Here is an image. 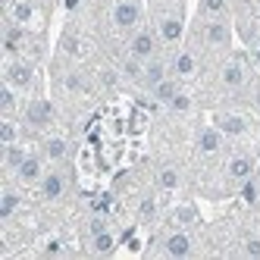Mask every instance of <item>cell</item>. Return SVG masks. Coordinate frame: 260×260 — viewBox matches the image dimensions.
I'll list each match as a JSON object with an SVG mask.
<instances>
[{
    "label": "cell",
    "instance_id": "obj_17",
    "mask_svg": "<svg viewBox=\"0 0 260 260\" xmlns=\"http://www.w3.org/2000/svg\"><path fill=\"white\" fill-rule=\"evenodd\" d=\"M179 91H182V79H176V76H166L160 85H154V88H151V101L166 107V104H170V101L179 94Z\"/></svg>",
    "mask_w": 260,
    "mask_h": 260
},
{
    "label": "cell",
    "instance_id": "obj_9",
    "mask_svg": "<svg viewBox=\"0 0 260 260\" xmlns=\"http://www.w3.org/2000/svg\"><path fill=\"white\" fill-rule=\"evenodd\" d=\"M157 35H160V41L163 47H176L182 44L185 38V22H182V13H160L157 16Z\"/></svg>",
    "mask_w": 260,
    "mask_h": 260
},
{
    "label": "cell",
    "instance_id": "obj_23",
    "mask_svg": "<svg viewBox=\"0 0 260 260\" xmlns=\"http://www.w3.org/2000/svg\"><path fill=\"white\" fill-rule=\"evenodd\" d=\"M22 128L16 122V116H4L0 119V144H16V141H22Z\"/></svg>",
    "mask_w": 260,
    "mask_h": 260
},
{
    "label": "cell",
    "instance_id": "obj_33",
    "mask_svg": "<svg viewBox=\"0 0 260 260\" xmlns=\"http://www.w3.org/2000/svg\"><path fill=\"white\" fill-rule=\"evenodd\" d=\"M248 47H251V53H248V57H251V66H254V69H260V38H257V41H251Z\"/></svg>",
    "mask_w": 260,
    "mask_h": 260
},
{
    "label": "cell",
    "instance_id": "obj_30",
    "mask_svg": "<svg viewBox=\"0 0 260 260\" xmlns=\"http://www.w3.org/2000/svg\"><path fill=\"white\" fill-rule=\"evenodd\" d=\"M138 216H141L144 222L154 219V216H157V201H154V198H144V201L138 204Z\"/></svg>",
    "mask_w": 260,
    "mask_h": 260
},
{
    "label": "cell",
    "instance_id": "obj_11",
    "mask_svg": "<svg viewBox=\"0 0 260 260\" xmlns=\"http://www.w3.org/2000/svg\"><path fill=\"white\" fill-rule=\"evenodd\" d=\"M160 254H166V257H176V260H182V257H191V254H194V241H191V235L185 232V229H179V226H176L170 235L163 238Z\"/></svg>",
    "mask_w": 260,
    "mask_h": 260
},
{
    "label": "cell",
    "instance_id": "obj_24",
    "mask_svg": "<svg viewBox=\"0 0 260 260\" xmlns=\"http://www.w3.org/2000/svg\"><path fill=\"white\" fill-rule=\"evenodd\" d=\"M88 238H91V254H113L116 251V235L110 229H104L98 235H88Z\"/></svg>",
    "mask_w": 260,
    "mask_h": 260
},
{
    "label": "cell",
    "instance_id": "obj_35",
    "mask_svg": "<svg viewBox=\"0 0 260 260\" xmlns=\"http://www.w3.org/2000/svg\"><path fill=\"white\" fill-rule=\"evenodd\" d=\"M257 173H260V160H257Z\"/></svg>",
    "mask_w": 260,
    "mask_h": 260
},
{
    "label": "cell",
    "instance_id": "obj_28",
    "mask_svg": "<svg viewBox=\"0 0 260 260\" xmlns=\"http://www.w3.org/2000/svg\"><path fill=\"white\" fill-rule=\"evenodd\" d=\"M188 222H198V210L191 207V204H188V207H179V210L173 213V226L185 229V226H188Z\"/></svg>",
    "mask_w": 260,
    "mask_h": 260
},
{
    "label": "cell",
    "instance_id": "obj_34",
    "mask_svg": "<svg viewBox=\"0 0 260 260\" xmlns=\"http://www.w3.org/2000/svg\"><path fill=\"white\" fill-rule=\"evenodd\" d=\"M44 251H47V254H63V245H60V241H47Z\"/></svg>",
    "mask_w": 260,
    "mask_h": 260
},
{
    "label": "cell",
    "instance_id": "obj_22",
    "mask_svg": "<svg viewBox=\"0 0 260 260\" xmlns=\"http://www.w3.org/2000/svg\"><path fill=\"white\" fill-rule=\"evenodd\" d=\"M22 207V194L16 191V188H4V194H0V219H13L16 213H19Z\"/></svg>",
    "mask_w": 260,
    "mask_h": 260
},
{
    "label": "cell",
    "instance_id": "obj_32",
    "mask_svg": "<svg viewBox=\"0 0 260 260\" xmlns=\"http://www.w3.org/2000/svg\"><path fill=\"white\" fill-rule=\"evenodd\" d=\"M248 104H251V110H257V113H260V82L251 85V98H248Z\"/></svg>",
    "mask_w": 260,
    "mask_h": 260
},
{
    "label": "cell",
    "instance_id": "obj_4",
    "mask_svg": "<svg viewBox=\"0 0 260 260\" xmlns=\"http://www.w3.org/2000/svg\"><path fill=\"white\" fill-rule=\"evenodd\" d=\"M213 125L226 138H232V141L251 135V119L245 113H238V110H216V113H213Z\"/></svg>",
    "mask_w": 260,
    "mask_h": 260
},
{
    "label": "cell",
    "instance_id": "obj_16",
    "mask_svg": "<svg viewBox=\"0 0 260 260\" xmlns=\"http://www.w3.org/2000/svg\"><path fill=\"white\" fill-rule=\"evenodd\" d=\"M166 76H170V57H151V60H144V79H141V88L144 91H151L154 85H160Z\"/></svg>",
    "mask_w": 260,
    "mask_h": 260
},
{
    "label": "cell",
    "instance_id": "obj_12",
    "mask_svg": "<svg viewBox=\"0 0 260 260\" xmlns=\"http://www.w3.org/2000/svg\"><path fill=\"white\" fill-rule=\"evenodd\" d=\"M44 157L41 154H28L25 157V163L19 166V170H16L13 173V179H16V185H25V188H28V185H41V179H44Z\"/></svg>",
    "mask_w": 260,
    "mask_h": 260
},
{
    "label": "cell",
    "instance_id": "obj_20",
    "mask_svg": "<svg viewBox=\"0 0 260 260\" xmlns=\"http://www.w3.org/2000/svg\"><path fill=\"white\" fill-rule=\"evenodd\" d=\"M31 16H35V4H31V0H7V19L10 22L28 25Z\"/></svg>",
    "mask_w": 260,
    "mask_h": 260
},
{
    "label": "cell",
    "instance_id": "obj_36",
    "mask_svg": "<svg viewBox=\"0 0 260 260\" xmlns=\"http://www.w3.org/2000/svg\"><path fill=\"white\" fill-rule=\"evenodd\" d=\"M257 16H260V13H257Z\"/></svg>",
    "mask_w": 260,
    "mask_h": 260
},
{
    "label": "cell",
    "instance_id": "obj_21",
    "mask_svg": "<svg viewBox=\"0 0 260 260\" xmlns=\"http://www.w3.org/2000/svg\"><path fill=\"white\" fill-rule=\"evenodd\" d=\"M232 13V0H201L198 7V16L204 19H229Z\"/></svg>",
    "mask_w": 260,
    "mask_h": 260
},
{
    "label": "cell",
    "instance_id": "obj_15",
    "mask_svg": "<svg viewBox=\"0 0 260 260\" xmlns=\"http://www.w3.org/2000/svg\"><path fill=\"white\" fill-rule=\"evenodd\" d=\"M69 151H72L69 141L63 135H57V132H50V135L41 138V157L47 163H66L69 160Z\"/></svg>",
    "mask_w": 260,
    "mask_h": 260
},
{
    "label": "cell",
    "instance_id": "obj_7",
    "mask_svg": "<svg viewBox=\"0 0 260 260\" xmlns=\"http://www.w3.org/2000/svg\"><path fill=\"white\" fill-rule=\"evenodd\" d=\"M198 69H201V53L188 44V47H179L173 57H170V76L182 79V82H188L198 76Z\"/></svg>",
    "mask_w": 260,
    "mask_h": 260
},
{
    "label": "cell",
    "instance_id": "obj_19",
    "mask_svg": "<svg viewBox=\"0 0 260 260\" xmlns=\"http://www.w3.org/2000/svg\"><path fill=\"white\" fill-rule=\"evenodd\" d=\"M157 188L160 191H176V188H182V170L179 166H173V163H166V166H160L157 170Z\"/></svg>",
    "mask_w": 260,
    "mask_h": 260
},
{
    "label": "cell",
    "instance_id": "obj_6",
    "mask_svg": "<svg viewBox=\"0 0 260 260\" xmlns=\"http://www.w3.org/2000/svg\"><path fill=\"white\" fill-rule=\"evenodd\" d=\"M53 116H57V113H53V104L44 101V98H35L22 110V125L35 128V132H44V128L53 125Z\"/></svg>",
    "mask_w": 260,
    "mask_h": 260
},
{
    "label": "cell",
    "instance_id": "obj_18",
    "mask_svg": "<svg viewBox=\"0 0 260 260\" xmlns=\"http://www.w3.org/2000/svg\"><path fill=\"white\" fill-rule=\"evenodd\" d=\"M0 147H4V170H7V176H13V173L25 163L28 151H25L22 141H16V144H0Z\"/></svg>",
    "mask_w": 260,
    "mask_h": 260
},
{
    "label": "cell",
    "instance_id": "obj_25",
    "mask_svg": "<svg viewBox=\"0 0 260 260\" xmlns=\"http://www.w3.org/2000/svg\"><path fill=\"white\" fill-rule=\"evenodd\" d=\"M16 94H19V91L4 82V88H0V113H4V116H16V113H19V98H16Z\"/></svg>",
    "mask_w": 260,
    "mask_h": 260
},
{
    "label": "cell",
    "instance_id": "obj_31",
    "mask_svg": "<svg viewBox=\"0 0 260 260\" xmlns=\"http://www.w3.org/2000/svg\"><path fill=\"white\" fill-rule=\"evenodd\" d=\"M241 254H245V257H260V238L248 235L245 241H241Z\"/></svg>",
    "mask_w": 260,
    "mask_h": 260
},
{
    "label": "cell",
    "instance_id": "obj_5",
    "mask_svg": "<svg viewBox=\"0 0 260 260\" xmlns=\"http://www.w3.org/2000/svg\"><path fill=\"white\" fill-rule=\"evenodd\" d=\"M141 0H116L113 10H110V19H113V28L116 31H135L141 25Z\"/></svg>",
    "mask_w": 260,
    "mask_h": 260
},
{
    "label": "cell",
    "instance_id": "obj_8",
    "mask_svg": "<svg viewBox=\"0 0 260 260\" xmlns=\"http://www.w3.org/2000/svg\"><path fill=\"white\" fill-rule=\"evenodd\" d=\"M4 82L13 85L16 91H31L35 88V63L19 57V60H10L4 69Z\"/></svg>",
    "mask_w": 260,
    "mask_h": 260
},
{
    "label": "cell",
    "instance_id": "obj_2",
    "mask_svg": "<svg viewBox=\"0 0 260 260\" xmlns=\"http://www.w3.org/2000/svg\"><path fill=\"white\" fill-rule=\"evenodd\" d=\"M251 57L248 53H229L226 60L219 63L216 69V85L222 94H241L245 88H251V69H248Z\"/></svg>",
    "mask_w": 260,
    "mask_h": 260
},
{
    "label": "cell",
    "instance_id": "obj_3",
    "mask_svg": "<svg viewBox=\"0 0 260 260\" xmlns=\"http://www.w3.org/2000/svg\"><path fill=\"white\" fill-rule=\"evenodd\" d=\"M160 35H157V28H151V25H138L132 35H128V44H125V53H132L135 60H151V57H157L160 53Z\"/></svg>",
    "mask_w": 260,
    "mask_h": 260
},
{
    "label": "cell",
    "instance_id": "obj_13",
    "mask_svg": "<svg viewBox=\"0 0 260 260\" xmlns=\"http://www.w3.org/2000/svg\"><path fill=\"white\" fill-rule=\"evenodd\" d=\"M222 141H226V135L216 125H204L194 138V151H198V157H216V154H222Z\"/></svg>",
    "mask_w": 260,
    "mask_h": 260
},
{
    "label": "cell",
    "instance_id": "obj_27",
    "mask_svg": "<svg viewBox=\"0 0 260 260\" xmlns=\"http://www.w3.org/2000/svg\"><path fill=\"white\" fill-rule=\"evenodd\" d=\"M238 194H241V201H245V204H251V207H254V204H260V179L257 176L245 179V182L238 185Z\"/></svg>",
    "mask_w": 260,
    "mask_h": 260
},
{
    "label": "cell",
    "instance_id": "obj_10",
    "mask_svg": "<svg viewBox=\"0 0 260 260\" xmlns=\"http://www.w3.org/2000/svg\"><path fill=\"white\" fill-rule=\"evenodd\" d=\"M254 173H257V157H254L251 151H238V154H232V157L226 160V179L235 185V188H238L245 179H251Z\"/></svg>",
    "mask_w": 260,
    "mask_h": 260
},
{
    "label": "cell",
    "instance_id": "obj_29",
    "mask_svg": "<svg viewBox=\"0 0 260 260\" xmlns=\"http://www.w3.org/2000/svg\"><path fill=\"white\" fill-rule=\"evenodd\" d=\"M63 88L69 91V94H82L85 91V76L82 72H69V76L63 79Z\"/></svg>",
    "mask_w": 260,
    "mask_h": 260
},
{
    "label": "cell",
    "instance_id": "obj_1",
    "mask_svg": "<svg viewBox=\"0 0 260 260\" xmlns=\"http://www.w3.org/2000/svg\"><path fill=\"white\" fill-rule=\"evenodd\" d=\"M191 47L198 53H229L232 47L229 19H204V16H198L191 28Z\"/></svg>",
    "mask_w": 260,
    "mask_h": 260
},
{
    "label": "cell",
    "instance_id": "obj_26",
    "mask_svg": "<svg viewBox=\"0 0 260 260\" xmlns=\"http://www.w3.org/2000/svg\"><path fill=\"white\" fill-rule=\"evenodd\" d=\"M166 110H170V113L173 116H188L191 113V110H194V101H191V94H188V91H179V94L170 101V104H166Z\"/></svg>",
    "mask_w": 260,
    "mask_h": 260
},
{
    "label": "cell",
    "instance_id": "obj_14",
    "mask_svg": "<svg viewBox=\"0 0 260 260\" xmlns=\"http://www.w3.org/2000/svg\"><path fill=\"white\" fill-rule=\"evenodd\" d=\"M41 198L44 201H60L63 194H66V188H69V173L66 170H50V173H44V179H41Z\"/></svg>",
    "mask_w": 260,
    "mask_h": 260
}]
</instances>
